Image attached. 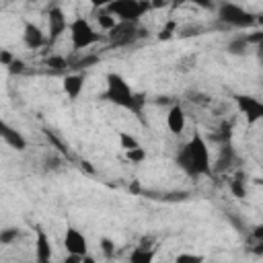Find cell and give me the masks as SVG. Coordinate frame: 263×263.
Listing matches in <instances>:
<instances>
[{"instance_id": "d6a6232c", "label": "cell", "mask_w": 263, "mask_h": 263, "mask_svg": "<svg viewBox=\"0 0 263 263\" xmlns=\"http://www.w3.org/2000/svg\"><path fill=\"white\" fill-rule=\"evenodd\" d=\"M177 31V27H175V23H168L162 31H160V35H158V39H168V37H173V33Z\"/></svg>"}, {"instance_id": "ffe728a7", "label": "cell", "mask_w": 263, "mask_h": 263, "mask_svg": "<svg viewBox=\"0 0 263 263\" xmlns=\"http://www.w3.org/2000/svg\"><path fill=\"white\" fill-rule=\"evenodd\" d=\"M97 62H99V55H97V53H82L80 58L68 62V66H70V68H90V66H95Z\"/></svg>"}, {"instance_id": "836d02e7", "label": "cell", "mask_w": 263, "mask_h": 263, "mask_svg": "<svg viewBox=\"0 0 263 263\" xmlns=\"http://www.w3.org/2000/svg\"><path fill=\"white\" fill-rule=\"evenodd\" d=\"M177 2H187V4H195V6H201V8H212V0H177Z\"/></svg>"}, {"instance_id": "6da1fadb", "label": "cell", "mask_w": 263, "mask_h": 263, "mask_svg": "<svg viewBox=\"0 0 263 263\" xmlns=\"http://www.w3.org/2000/svg\"><path fill=\"white\" fill-rule=\"evenodd\" d=\"M177 164L191 177H199V175H210L212 173L210 148H208V142L203 140L201 134H193L191 140L179 148Z\"/></svg>"}, {"instance_id": "4fadbf2b", "label": "cell", "mask_w": 263, "mask_h": 263, "mask_svg": "<svg viewBox=\"0 0 263 263\" xmlns=\"http://www.w3.org/2000/svg\"><path fill=\"white\" fill-rule=\"evenodd\" d=\"M35 257L41 263H47L51 259V240H49V236L45 234L43 228L35 230Z\"/></svg>"}, {"instance_id": "8fae6325", "label": "cell", "mask_w": 263, "mask_h": 263, "mask_svg": "<svg viewBox=\"0 0 263 263\" xmlns=\"http://www.w3.org/2000/svg\"><path fill=\"white\" fill-rule=\"evenodd\" d=\"M185 123H187L185 109L179 103H173L171 109H168V113H166V127H168V132L175 134V136H179L185 129Z\"/></svg>"}, {"instance_id": "4dcf8cb0", "label": "cell", "mask_w": 263, "mask_h": 263, "mask_svg": "<svg viewBox=\"0 0 263 263\" xmlns=\"http://www.w3.org/2000/svg\"><path fill=\"white\" fill-rule=\"evenodd\" d=\"M6 68H8V72H12V74H21V72H25V62L18 60V58H14Z\"/></svg>"}, {"instance_id": "30bf717a", "label": "cell", "mask_w": 263, "mask_h": 263, "mask_svg": "<svg viewBox=\"0 0 263 263\" xmlns=\"http://www.w3.org/2000/svg\"><path fill=\"white\" fill-rule=\"evenodd\" d=\"M0 138H2L10 148H14V150H18V152H23V150L27 148L25 136H23L16 127H12L10 123H6L4 119H0Z\"/></svg>"}, {"instance_id": "74e56055", "label": "cell", "mask_w": 263, "mask_h": 263, "mask_svg": "<svg viewBox=\"0 0 263 263\" xmlns=\"http://www.w3.org/2000/svg\"><path fill=\"white\" fill-rule=\"evenodd\" d=\"M25 2H39V0H25Z\"/></svg>"}, {"instance_id": "277c9868", "label": "cell", "mask_w": 263, "mask_h": 263, "mask_svg": "<svg viewBox=\"0 0 263 263\" xmlns=\"http://www.w3.org/2000/svg\"><path fill=\"white\" fill-rule=\"evenodd\" d=\"M144 29L140 27V23H132V21H115V25L107 31V39L111 47H127L134 45L140 37H144Z\"/></svg>"}, {"instance_id": "484cf974", "label": "cell", "mask_w": 263, "mask_h": 263, "mask_svg": "<svg viewBox=\"0 0 263 263\" xmlns=\"http://www.w3.org/2000/svg\"><path fill=\"white\" fill-rule=\"evenodd\" d=\"M62 164H64V160H62V156H58V154H47L45 160H43V168H45V171H60Z\"/></svg>"}, {"instance_id": "4316f807", "label": "cell", "mask_w": 263, "mask_h": 263, "mask_svg": "<svg viewBox=\"0 0 263 263\" xmlns=\"http://www.w3.org/2000/svg\"><path fill=\"white\" fill-rule=\"evenodd\" d=\"M45 66L53 68V70H64V68H68V60L62 55H49V58H45Z\"/></svg>"}, {"instance_id": "d590c367", "label": "cell", "mask_w": 263, "mask_h": 263, "mask_svg": "<svg viewBox=\"0 0 263 263\" xmlns=\"http://www.w3.org/2000/svg\"><path fill=\"white\" fill-rule=\"evenodd\" d=\"M88 2H90L92 8H105V6H109V4L115 2V0H88Z\"/></svg>"}, {"instance_id": "3957f363", "label": "cell", "mask_w": 263, "mask_h": 263, "mask_svg": "<svg viewBox=\"0 0 263 263\" xmlns=\"http://www.w3.org/2000/svg\"><path fill=\"white\" fill-rule=\"evenodd\" d=\"M218 21L232 29H249L257 23L255 14L234 2H220L218 4Z\"/></svg>"}, {"instance_id": "8992f818", "label": "cell", "mask_w": 263, "mask_h": 263, "mask_svg": "<svg viewBox=\"0 0 263 263\" xmlns=\"http://www.w3.org/2000/svg\"><path fill=\"white\" fill-rule=\"evenodd\" d=\"M105 8L115 16V21H132V23H140V18L148 10H152L150 0H115Z\"/></svg>"}, {"instance_id": "52a82bcc", "label": "cell", "mask_w": 263, "mask_h": 263, "mask_svg": "<svg viewBox=\"0 0 263 263\" xmlns=\"http://www.w3.org/2000/svg\"><path fill=\"white\" fill-rule=\"evenodd\" d=\"M234 101H236L238 111L247 117L249 125H253L259 119H263V103L259 99H255L251 95H234Z\"/></svg>"}, {"instance_id": "9c48e42d", "label": "cell", "mask_w": 263, "mask_h": 263, "mask_svg": "<svg viewBox=\"0 0 263 263\" xmlns=\"http://www.w3.org/2000/svg\"><path fill=\"white\" fill-rule=\"evenodd\" d=\"M64 247L70 255H86L88 253V242H86V236L74 228V226H68L66 228V234H64Z\"/></svg>"}, {"instance_id": "ba28073f", "label": "cell", "mask_w": 263, "mask_h": 263, "mask_svg": "<svg viewBox=\"0 0 263 263\" xmlns=\"http://www.w3.org/2000/svg\"><path fill=\"white\" fill-rule=\"evenodd\" d=\"M47 27H49V43L58 41L62 37V33H66L68 29V18L64 14V10L60 6H51L47 10Z\"/></svg>"}, {"instance_id": "7c38bea8", "label": "cell", "mask_w": 263, "mask_h": 263, "mask_svg": "<svg viewBox=\"0 0 263 263\" xmlns=\"http://www.w3.org/2000/svg\"><path fill=\"white\" fill-rule=\"evenodd\" d=\"M23 43L29 47V49H39L41 45H45L47 43V39H45V33L35 25V23H25V27H23Z\"/></svg>"}, {"instance_id": "9a60e30c", "label": "cell", "mask_w": 263, "mask_h": 263, "mask_svg": "<svg viewBox=\"0 0 263 263\" xmlns=\"http://www.w3.org/2000/svg\"><path fill=\"white\" fill-rule=\"evenodd\" d=\"M236 160V154H234V148L230 142H224L222 148H220V154H218V160H216V171L222 173V171H228L232 166V162Z\"/></svg>"}, {"instance_id": "2e32d148", "label": "cell", "mask_w": 263, "mask_h": 263, "mask_svg": "<svg viewBox=\"0 0 263 263\" xmlns=\"http://www.w3.org/2000/svg\"><path fill=\"white\" fill-rule=\"evenodd\" d=\"M249 41H247V37L245 35H236V37H232L228 43H226V51L230 53V55H245L247 51H249Z\"/></svg>"}, {"instance_id": "e575fe53", "label": "cell", "mask_w": 263, "mask_h": 263, "mask_svg": "<svg viewBox=\"0 0 263 263\" xmlns=\"http://www.w3.org/2000/svg\"><path fill=\"white\" fill-rule=\"evenodd\" d=\"M12 60H14V55H12L10 51H6V49H0V64H2V66H8Z\"/></svg>"}, {"instance_id": "1f68e13d", "label": "cell", "mask_w": 263, "mask_h": 263, "mask_svg": "<svg viewBox=\"0 0 263 263\" xmlns=\"http://www.w3.org/2000/svg\"><path fill=\"white\" fill-rule=\"evenodd\" d=\"M201 259H203L201 255H191V253H181V255L175 257L177 263H185V261H201Z\"/></svg>"}, {"instance_id": "7a4b0ae2", "label": "cell", "mask_w": 263, "mask_h": 263, "mask_svg": "<svg viewBox=\"0 0 263 263\" xmlns=\"http://www.w3.org/2000/svg\"><path fill=\"white\" fill-rule=\"evenodd\" d=\"M107 90H105V99L111 101L113 105L117 107H123V109H129L134 111L136 115L142 113V105H144V97L142 95H136L132 90V86L127 84V80L117 74V72H109L107 74Z\"/></svg>"}, {"instance_id": "d6986e66", "label": "cell", "mask_w": 263, "mask_h": 263, "mask_svg": "<svg viewBox=\"0 0 263 263\" xmlns=\"http://www.w3.org/2000/svg\"><path fill=\"white\" fill-rule=\"evenodd\" d=\"M95 14H97V21H99V27H103L105 31H109L113 25H115V16L107 10V8H92Z\"/></svg>"}, {"instance_id": "7402d4cb", "label": "cell", "mask_w": 263, "mask_h": 263, "mask_svg": "<svg viewBox=\"0 0 263 263\" xmlns=\"http://www.w3.org/2000/svg\"><path fill=\"white\" fill-rule=\"evenodd\" d=\"M18 238H21V230L14 228V226L0 230V242H2V245H14Z\"/></svg>"}, {"instance_id": "ac0fdd59", "label": "cell", "mask_w": 263, "mask_h": 263, "mask_svg": "<svg viewBox=\"0 0 263 263\" xmlns=\"http://www.w3.org/2000/svg\"><path fill=\"white\" fill-rule=\"evenodd\" d=\"M154 259V251L148 249V247H136L132 253H129V261L132 263H150Z\"/></svg>"}, {"instance_id": "83f0119b", "label": "cell", "mask_w": 263, "mask_h": 263, "mask_svg": "<svg viewBox=\"0 0 263 263\" xmlns=\"http://www.w3.org/2000/svg\"><path fill=\"white\" fill-rule=\"evenodd\" d=\"M125 156H127L129 162H142V160L146 158V150H144L142 146H136V148H132V150H125Z\"/></svg>"}, {"instance_id": "44dd1931", "label": "cell", "mask_w": 263, "mask_h": 263, "mask_svg": "<svg viewBox=\"0 0 263 263\" xmlns=\"http://www.w3.org/2000/svg\"><path fill=\"white\" fill-rule=\"evenodd\" d=\"M205 31V27L203 25H197V23H191V25H183V27H179L175 33L179 35V37H195V35H201Z\"/></svg>"}, {"instance_id": "603a6c76", "label": "cell", "mask_w": 263, "mask_h": 263, "mask_svg": "<svg viewBox=\"0 0 263 263\" xmlns=\"http://www.w3.org/2000/svg\"><path fill=\"white\" fill-rule=\"evenodd\" d=\"M117 138H119V146H121L123 150H132V148L140 146L138 138H136V136H132L129 132H119V134H117Z\"/></svg>"}, {"instance_id": "e0dca14e", "label": "cell", "mask_w": 263, "mask_h": 263, "mask_svg": "<svg viewBox=\"0 0 263 263\" xmlns=\"http://www.w3.org/2000/svg\"><path fill=\"white\" fill-rule=\"evenodd\" d=\"M228 187H230V193L234 197H245L247 195V181L242 177V173H236L230 181H228Z\"/></svg>"}, {"instance_id": "5b68a950", "label": "cell", "mask_w": 263, "mask_h": 263, "mask_svg": "<svg viewBox=\"0 0 263 263\" xmlns=\"http://www.w3.org/2000/svg\"><path fill=\"white\" fill-rule=\"evenodd\" d=\"M68 31H70V39H72V47L76 51H82L95 43L101 41V33H97L92 29V25L84 18V16H76L68 23Z\"/></svg>"}, {"instance_id": "8d00e7d4", "label": "cell", "mask_w": 263, "mask_h": 263, "mask_svg": "<svg viewBox=\"0 0 263 263\" xmlns=\"http://www.w3.org/2000/svg\"><path fill=\"white\" fill-rule=\"evenodd\" d=\"M166 4H168V0H150V8H160Z\"/></svg>"}, {"instance_id": "d4e9b609", "label": "cell", "mask_w": 263, "mask_h": 263, "mask_svg": "<svg viewBox=\"0 0 263 263\" xmlns=\"http://www.w3.org/2000/svg\"><path fill=\"white\" fill-rule=\"evenodd\" d=\"M230 138H232V125L228 123V121H224L218 129H216V134H214V140H218V142H230Z\"/></svg>"}, {"instance_id": "f1b7e54d", "label": "cell", "mask_w": 263, "mask_h": 263, "mask_svg": "<svg viewBox=\"0 0 263 263\" xmlns=\"http://www.w3.org/2000/svg\"><path fill=\"white\" fill-rule=\"evenodd\" d=\"M101 251H103V255H105L107 259H111V257L115 255V242H113L111 238L103 236V238H101Z\"/></svg>"}, {"instance_id": "5bb4252c", "label": "cell", "mask_w": 263, "mask_h": 263, "mask_svg": "<svg viewBox=\"0 0 263 263\" xmlns=\"http://www.w3.org/2000/svg\"><path fill=\"white\" fill-rule=\"evenodd\" d=\"M62 86H64V92L68 95V99L70 101H76L80 97L82 88H84V76L82 74H68L64 78Z\"/></svg>"}, {"instance_id": "f546056e", "label": "cell", "mask_w": 263, "mask_h": 263, "mask_svg": "<svg viewBox=\"0 0 263 263\" xmlns=\"http://www.w3.org/2000/svg\"><path fill=\"white\" fill-rule=\"evenodd\" d=\"M189 97H191V99H189L191 103H195V105H201V107H205V105H210V103H212V99H210L205 92H191Z\"/></svg>"}, {"instance_id": "cb8c5ba5", "label": "cell", "mask_w": 263, "mask_h": 263, "mask_svg": "<svg viewBox=\"0 0 263 263\" xmlns=\"http://www.w3.org/2000/svg\"><path fill=\"white\" fill-rule=\"evenodd\" d=\"M195 66H197V55H193V53H191V55H183V58L177 62V70L183 72V74H185V72H191Z\"/></svg>"}]
</instances>
